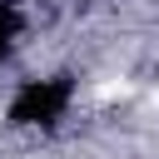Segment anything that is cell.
<instances>
[{"instance_id":"obj_1","label":"cell","mask_w":159,"mask_h":159,"mask_svg":"<svg viewBox=\"0 0 159 159\" xmlns=\"http://www.w3.org/2000/svg\"><path fill=\"white\" fill-rule=\"evenodd\" d=\"M65 104H70V80H65V75H55V80H30V84L15 94L10 119H15V124H55V119L65 114Z\"/></svg>"},{"instance_id":"obj_2","label":"cell","mask_w":159,"mask_h":159,"mask_svg":"<svg viewBox=\"0 0 159 159\" xmlns=\"http://www.w3.org/2000/svg\"><path fill=\"white\" fill-rule=\"evenodd\" d=\"M15 35H20V15H15V5H5V0H0V60L10 55Z\"/></svg>"}]
</instances>
